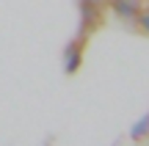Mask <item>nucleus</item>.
Masks as SVG:
<instances>
[{"instance_id": "nucleus-1", "label": "nucleus", "mask_w": 149, "mask_h": 146, "mask_svg": "<svg viewBox=\"0 0 149 146\" xmlns=\"http://www.w3.org/2000/svg\"><path fill=\"white\" fill-rule=\"evenodd\" d=\"M80 44H83V36L66 47V72H69V75L77 72V66H80Z\"/></svg>"}, {"instance_id": "nucleus-2", "label": "nucleus", "mask_w": 149, "mask_h": 146, "mask_svg": "<svg viewBox=\"0 0 149 146\" xmlns=\"http://www.w3.org/2000/svg\"><path fill=\"white\" fill-rule=\"evenodd\" d=\"M97 22V0H83V33Z\"/></svg>"}, {"instance_id": "nucleus-3", "label": "nucleus", "mask_w": 149, "mask_h": 146, "mask_svg": "<svg viewBox=\"0 0 149 146\" xmlns=\"http://www.w3.org/2000/svg\"><path fill=\"white\" fill-rule=\"evenodd\" d=\"M113 11L119 17H133V14H138V6L133 0H113Z\"/></svg>"}, {"instance_id": "nucleus-4", "label": "nucleus", "mask_w": 149, "mask_h": 146, "mask_svg": "<svg viewBox=\"0 0 149 146\" xmlns=\"http://www.w3.org/2000/svg\"><path fill=\"white\" fill-rule=\"evenodd\" d=\"M146 127H149V116H146V119H144V121H138V124H135V127H133V138H138V135H141V132H144V130H146Z\"/></svg>"}, {"instance_id": "nucleus-5", "label": "nucleus", "mask_w": 149, "mask_h": 146, "mask_svg": "<svg viewBox=\"0 0 149 146\" xmlns=\"http://www.w3.org/2000/svg\"><path fill=\"white\" fill-rule=\"evenodd\" d=\"M141 28L149 33V14H141Z\"/></svg>"}]
</instances>
